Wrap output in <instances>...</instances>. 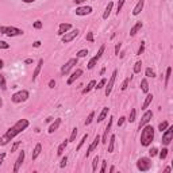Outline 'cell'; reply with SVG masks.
<instances>
[{
    "label": "cell",
    "instance_id": "obj_5",
    "mask_svg": "<svg viewBox=\"0 0 173 173\" xmlns=\"http://www.w3.org/2000/svg\"><path fill=\"white\" fill-rule=\"evenodd\" d=\"M153 167V162H152V158L150 157H141L138 158L137 161V169L139 172H148L150 171Z\"/></svg>",
    "mask_w": 173,
    "mask_h": 173
},
{
    "label": "cell",
    "instance_id": "obj_57",
    "mask_svg": "<svg viewBox=\"0 0 173 173\" xmlns=\"http://www.w3.org/2000/svg\"><path fill=\"white\" fill-rule=\"evenodd\" d=\"M73 2H75L76 4H83V3L85 2V0H73Z\"/></svg>",
    "mask_w": 173,
    "mask_h": 173
},
{
    "label": "cell",
    "instance_id": "obj_59",
    "mask_svg": "<svg viewBox=\"0 0 173 173\" xmlns=\"http://www.w3.org/2000/svg\"><path fill=\"white\" fill-rule=\"evenodd\" d=\"M24 64H27V65L28 64H32V58H27V60L24 61Z\"/></svg>",
    "mask_w": 173,
    "mask_h": 173
},
{
    "label": "cell",
    "instance_id": "obj_56",
    "mask_svg": "<svg viewBox=\"0 0 173 173\" xmlns=\"http://www.w3.org/2000/svg\"><path fill=\"white\" fill-rule=\"evenodd\" d=\"M41 43H42L41 41H35L34 42V47H39V46H41Z\"/></svg>",
    "mask_w": 173,
    "mask_h": 173
},
{
    "label": "cell",
    "instance_id": "obj_23",
    "mask_svg": "<svg viewBox=\"0 0 173 173\" xmlns=\"http://www.w3.org/2000/svg\"><path fill=\"white\" fill-rule=\"evenodd\" d=\"M68 145H69V139H65V141H62V142L60 143V146H58V149H57V156H58V157H61L62 154H64L65 149L68 148Z\"/></svg>",
    "mask_w": 173,
    "mask_h": 173
},
{
    "label": "cell",
    "instance_id": "obj_41",
    "mask_svg": "<svg viewBox=\"0 0 173 173\" xmlns=\"http://www.w3.org/2000/svg\"><path fill=\"white\" fill-rule=\"evenodd\" d=\"M145 75H146V77H152V79H154V77H157L156 72H154V69H152V68H146Z\"/></svg>",
    "mask_w": 173,
    "mask_h": 173
},
{
    "label": "cell",
    "instance_id": "obj_29",
    "mask_svg": "<svg viewBox=\"0 0 173 173\" xmlns=\"http://www.w3.org/2000/svg\"><path fill=\"white\" fill-rule=\"evenodd\" d=\"M115 141H116V137L112 134L111 137H110V141H107V143H108V153L114 152V149H115Z\"/></svg>",
    "mask_w": 173,
    "mask_h": 173
},
{
    "label": "cell",
    "instance_id": "obj_60",
    "mask_svg": "<svg viewBox=\"0 0 173 173\" xmlns=\"http://www.w3.org/2000/svg\"><path fill=\"white\" fill-rule=\"evenodd\" d=\"M23 3H27V4H30V3H34L35 0H22Z\"/></svg>",
    "mask_w": 173,
    "mask_h": 173
},
{
    "label": "cell",
    "instance_id": "obj_21",
    "mask_svg": "<svg viewBox=\"0 0 173 173\" xmlns=\"http://www.w3.org/2000/svg\"><path fill=\"white\" fill-rule=\"evenodd\" d=\"M153 95L152 93H146V97H145V100H143V103H142V108L141 110H143V111H145V110H148L149 108V106L152 104V102H153Z\"/></svg>",
    "mask_w": 173,
    "mask_h": 173
},
{
    "label": "cell",
    "instance_id": "obj_14",
    "mask_svg": "<svg viewBox=\"0 0 173 173\" xmlns=\"http://www.w3.org/2000/svg\"><path fill=\"white\" fill-rule=\"evenodd\" d=\"M24 157H26V153L23 152V150H22V152L19 153V156H18V158H16V161H15V165H14V169H12L14 173H18V172H19L22 164L24 162Z\"/></svg>",
    "mask_w": 173,
    "mask_h": 173
},
{
    "label": "cell",
    "instance_id": "obj_16",
    "mask_svg": "<svg viewBox=\"0 0 173 173\" xmlns=\"http://www.w3.org/2000/svg\"><path fill=\"white\" fill-rule=\"evenodd\" d=\"M99 143H100V135L97 134L96 137H95V139H93V141H92V143H91L89 146H88V149H87V154H85L87 157L89 156V154H91L92 152H95V150H96V148L99 146Z\"/></svg>",
    "mask_w": 173,
    "mask_h": 173
},
{
    "label": "cell",
    "instance_id": "obj_36",
    "mask_svg": "<svg viewBox=\"0 0 173 173\" xmlns=\"http://www.w3.org/2000/svg\"><path fill=\"white\" fill-rule=\"evenodd\" d=\"M93 119H95V111H91V112H89V115L87 116L85 122H84V123H85V126H89V124H91L92 122H93Z\"/></svg>",
    "mask_w": 173,
    "mask_h": 173
},
{
    "label": "cell",
    "instance_id": "obj_55",
    "mask_svg": "<svg viewBox=\"0 0 173 173\" xmlns=\"http://www.w3.org/2000/svg\"><path fill=\"white\" fill-rule=\"evenodd\" d=\"M7 154L6 153H0V165L3 164V161H4V158H6Z\"/></svg>",
    "mask_w": 173,
    "mask_h": 173
},
{
    "label": "cell",
    "instance_id": "obj_20",
    "mask_svg": "<svg viewBox=\"0 0 173 173\" xmlns=\"http://www.w3.org/2000/svg\"><path fill=\"white\" fill-rule=\"evenodd\" d=\"M143 6H145V0H138V3L135 4L134 10H132V15H134V16L139 15V14H141V11L143 10Z\"/></svg>",
    "mask_w": 173,
    "mask_h": 173
},
{
    "label": "cell",
    "instance_id": "obj_1",
    "mask_svg": "<svg viewBox=\"0 0 173 173\" xmlns=\"http://www.w3.org/2000/svg\"><path fill=\"white\" fill-rule=\"evenodd\" d=\"M28 126H30V122H28L27 119H19L14 126H11L8 130L6 131V134L3 135L2 138H0V145L6 146L7 143H10L16 135H19L20 132H23Z\"/></svg>",
    "mask_w": 173,
    "mask_h": 173
},
{
    "label": "cell",
    "instance_id": "obj_50",
    "mask_svg": "<svg viewBox=\"0 0 173 173\" xmlns=\"http://www.w3.org/2000/svg\"><path fill=\"white\" fill-rule=\"evenodd\" d=\"M143 51H145V42H141V46H139V49L137 51V56H141Z\"/></svg>",
    "mask_w": 173,
    "mask_h": 173
},
{
    "label": "cell",
    "instance_id": "obj_35",
    "mask_svg": "<svg viewBox=\"0 0 173 173\" xmlns=\"http://www.w3.org/2000/svg\"><path fill=\"white\" fill-rule=\"evenodd\" d=\"M87 139H88V132H87V134H84V135H83L81 141L79 142V145H77V148H76V150H77V152H79V150H81V148L84 146V143L87 142Z\"/></svg>",
    "mask_w": 173,
    "mask_h": 173
},
{
    "label": "cell",
    "instance_id": "obj_18",
    "mask_svg": "<svg viewBox=\"0 0 173 173\" xmlns=\"http://www.w3.org/2000/svg\"><path fill=\"white\" fill-rule=\"evenodd\" d=\"M69 30H72V24L71 23H61L60 27H58V32H57V34L60 37H62L65 32H68Z\"/></svg>",
    "mask_w": 173,
    "mask_h": 173
},
{
    "label": "cell",
    "instance_id": "obj_10",
    "mask_svg": "<svg viewBox=\"0 0 173 173\" xmlns=\"http://www.w3.org/2000/svg\"><path fill=\"white\" fill-rule=\"evenodd\" d=\"M116 76H118V69H115V71L112 72L111 79H110L106 83V87H104V93H106V96H107V97L110 96V95H111V92H112V88H114V84H115Z\"/></svg>",
    "mask_w": 173,
    "mask_h": 173
},
{
    "label": "cell",
    "instance_id": "obj_33",
    "mask_svg": "<svg viewBox=\"0 0 173 173\" xmlns=\"http://www.w3.org/2000/svg\"><path fill=\"white\" fill-rule=\"evenodd\" d=\"M99 162H100V157H99V156H95V157H93V161H92V171H93V172L97 171V165H99Z\"/></svg>",
    "mask_w": 173,
    "mask_h": 173
},
{
    "label": "cell",
    "instance_id": "obj_19",
    "mask_svg": "<svg viewBox=\"0 0 173 173\" xmlns=\"http://www.w3.org/2000/svg\"><path fill=\"white\" fill-rule=\"evenodd\" d=\"M42 66H43V58H39L38 64H37L35 69H34V73H32V81H35V80H37V77L39 76V73H41Z\"/></svg>",
    "mask_w": 173,
    "mask_h": 173
},
{
    "label": "cell",
    "instance_id": "obj_9",
    "mask_svg": "<svg viewBox=\"0 0 173 173\" xmlns=\"http://www.w3.org/2000/svg\"><path fill=\"white\" fill-rule=\"evenodd\" d=\"M80 34V31L77 30V28H72V30H69L68 32H65L64 35L61 37V42L62 43H69V42H72L75 38H77Z\"/></svg>",
    "mask_w": 173,
    "mask_h": 173
},
{
    "label": "cell",
    "instance_id": "obj_6",
    "mask_svg": "<svg viewBox=\"0 0 173 173\" xmlns=\"http://www.w3.org/2000/svg\"><path fill=\"white\" fill-rule=\"evenodd\" d=\"M104 51H106V45L103 43V45H102L100 47H99V50H97L96 56H93L89 61H88V64H87V69H89V71H91V69H93L95 66L97 65V62H99V60L102 58V56L104 54Z\"/></svg>",
    "mask_w": 173,
    "mask_h": 173
},
{
    "label": "cell",
    "instance_id": "obj_53",
    "mask_svg": "<svg viewBox=\"0 0 173 173\" xmlns=\"http://www.w3.org/2000/svg\"><path fill=\"white\" fill-rule=\"evenodd\" d=\"M126 122V118L124 116H120L119 118V120H118V127H120V126H123V123Z\"/></svg>",
    "mask_w": 173,
    "mask_h": 173
},
{
    "label": "cell",
    "instance_id": "obj_26",
    "mask_svg": "<svg viewBox=\"0 0 173 173\" xmlns=\"http://www.w3.org/2000/svg\"><path fill=\"white\" fill-rule=\"evenodd\" d=\"M41 152H42V145H41V143H37V145H35V148H34V150H32L31 160H32V161L37 160V158H38V156L41 154Z\"/></svg>",
    "mask_w": 173,
    "mask_h": 173
},
{
    "label": "cell",
    "instance_id": "obj_44",
    "mask_svg": "<svg viewBox=\"0 0 173 173\" xmlns=\"http://www.w3.org/2000/svg\"><path fill=\"white\" fill-rule=\"evenodd\" d=\"M85 39L88 42H95V38H93V32L92 31H88L87 35H85Z\"/></svg>",
    "mask_w": 173,
    "mask_h": 173
},
{
    "label": "cell",
    "instance_id": "obj_40",
    "mask_svg": "<svg viewBox=\"0 0 173 173\" xmlns=\"http://www.w3.org/2000/svg\"><path fill=\"white\" fill-rule=\"evenodd\" d=\"M88 56V49H81V50H79L76 53V57L77 58H84V57H87Z\"/></svg>",
    "mask_w": 173,
    "mask_h": 173
},
{
    "label": "cell",
    "instance_id": "obj_45",
    "mask_svg": "<svg viewBox=\"0 0 173 173\" xmlns=\"http://www.w3.org/2000/svg\"><path fill=\"white\" fill-rule=\"evenodd\" d=\"M32 26H34V28H35V30H41V28L43 27V23H42L41 20H35V22H34V24H32Z\"/></svg>",
    "mask_w": 173,
    "mask_h": 173
},
{
    "label": "cell",
    "instance_id": "obj_63",
    "mask_svg": "<svg viewBox=\"0 0 173 173\" xmlns=\"http://www.w3.org/2000/svg\"><path fill=\"white\" fill-rule=\"evenodd\" d=\"M2 107H3V99L0 97V108H2Z\"/></svg>",
    "mask_w": 173,
    "mask_h": 173
},
{
    "label": "cell",
    "instance_id": "obj_47",
    "mask_svg": "<svg viewBox=\"0 0 173 173\" xmlns=\"http://www.w3.org/2000/svg\"><path fill=\"white\" fill-rule=\"evenodd\" d=\"M0 49H3V50L10 49V43H7L6 41H2V39H0Z\"/></svg>",
    "mask_w": 173,
    "mask_h": 173
},
{
    "label": "cell",
    "instance_id": "obj_52",
    "mask_svg": "<svg viewBox=\"0 0 173 173\" xmlns=\"http://www.w3.org/2000/svg\"><path fill=\"white\" fill-rule=\"evenodd\" d=\"M107 162H108V161H103V162H102V168H100V173H104L106 172V169H107Z\"/></svg>",
    "mask_w": 173,
    "mask_h": 173
},
{
    "label": "cell",
    "instance_id": "obj_43",
    "mask_svg": "<svg viewBox=\"0 0 173 173\" xmlns=\"http://www.w3.org/2000/svg\"><path fill=\"white\" fill-rule=\"evenodd\" d=\"M130 80H131V77H127V79L122 83V87H120V89H122V91H126L127 87H128V83H130Z\"/></svg>",
    "mask_w": 173,
    "mask_h": 173
},
{
    "label": "cell",
    "instance_id": "obj_15",
    "mask_svg": "<svg viewBox=\"0 0 173 173\" xmlns=\"http://www.w3.org/2000/svg\"><path fill=\"white\" fill-rule=\"evenodd\" d=\"M81 76H83V69L77 68L76 71H75V72H73L72 75H71V77H69V79H68V81H66V84H68V85H72V84L75 83L76 80H79Z\"/></svg>",
    "mask_w": 173,
    "mask_h": 173
},
{
    "label": "cell",
    "instance_id": "obj_28",
    "mask_svg": "<svg viewBox=\"0 0 173 173\" xmlns=\"http://www.w3.org/2000/svg\"><path fill=\"white\" fill-rule=\"evenodd\" d=\"M171 76H172V66H168L167 72H165V80H164V87L165 88L169 85V80H171Z\"/></svg>",
    "mask_w": 173,
    "mask_h": 173
},
{
    "label": "cell",
    "instance_id": "obj_61",
    "mask_svg": "<svg viewBox=\"0 0 173 173\" xmlns=\"http://www.w3.org/2000/svg\"><path fill=\"white\" fill-rule=\"evenodd\" d=\"M108 172H110V173H112V172H115V167H111V168H110V169H108Z\"/></svg>",
    "mask_w": 173,
    "mask_h": 173
},
{
    "label": "cell",
    "instance_id": "obj_31",
    "mask_svg": "<svg viewBox=\"0 0 173 173\" xmlns=\"http://www.w3.org/2000/svg\"><path fill=\"white\" fill-rule=\"evenodd\" d=\"M168 153H169V150H168V146H164V148L161 149L160 152H158V154H157V156L160 157V160H165V158L168 157Z\"/></svg>",
    "mask_w": 173,
    "mask_h": 173
},
{
    "label": "cell",
    "instance_id": "obj_30",
    "mask_svg": "<svg viewBox=\"0 0 173 173\" xmlns=\"http://www.w3.org/2000/svg\"><path fill=\"white\" fill-rule=\"evenodd\" d=\"M141 91L143 93H149V83H148V79H142L141 80Z\"/></svg>",
    "mask_w": 173,
    "mask_h": 173
},
{
    "label": "cell",
    "instance_id": "obj_62",
    "mask_svg": "<svg viewBox=\"0 0 173 173\" xmlns=\"http://www.w3.org/2000/svg\"><path fill=\"white\" fill-rule=\"evenodd\" d=\"M171 171H172V168H171V167H167V168L164 169V172H171Z\"/></svg>",
    "mask_w": 173,
    "mask_h": 173
},
{
    "label": "cell",
    "instance_id": "obj_22",
    "mask_svg": "<svg viewBox=\"0 0 173 173\" xmlns=\"http://www.w3.org/2000/svg\"><path fill=\"white\" fill-rule=\"evenodd\" d=\"M108 112H110V107H103V110L100 111V114H99V116H97V123H102L103 120L106 119V118L108 116Z\"/></svg>",
    "mask_w": 173,
    "mask_h": 173
},
{
    "label": "cell",
    "instance_id": "obj_7",
    "mask_svg": "<svg viewBox=\"0 0 173 173\" xmlns=\"http://www.w3.org/2000/svg\"><path fill=\"white\" fill-rule=\"evenodd\" d=\"M77 62H79V58H71V60H68L65 62V65H62L61 68V76H68L69 72L72 71L73 68H75V65H77Z\"/></svg>",
    "mask_w": 173,
    "mask_h": 173
},
{
    "label": "cell",
    "instance_id": "obj_39",
    "mask_svg": "<svg viewBox=\"0 0 173 173\" xmlns=\"http://www.w3.org/2000/svg\"><path fill=\"white\" fill-rule=\"evenodd\" d=\"M106 83H107V79H102L99 83H96V85H95V89H103V88L106 87Z\"/></svg>",
    "mask_w": 173,
    "mask_h": 173
},
{
    "label": "cell",
    "instance_id": "obj_4",
    "mask_svg": "<svg viewBox=\"0 0 173 173\" xmlns=\"http://www.w3.org/2000/svg\"><path fill=\"white\" fill-rule=\"evenodd\" d=\"M28 97H30V92L27 89H20L11 96V100L15 104H20V103H24L26 100H28Z\"/></svg>",
    "mask_w": 173,
    "mask_h": 173
},
{
    "label": "cell",
    "instance_id": "obj_42",
    "mask_svg": "<svg viewBox=\"0 0 173 173\" xmlns=\"http://www.w3.org/2000/svg\"><path fill=\"white\" fill-rule=\"evenodd\" d=\"M168 126H169V122H168V120H164V122H161L160 124H158V130H160L161 132H162V131H164Z\"/></svg>",
    "mask_w": 173,
    "mask_h": 173
},
{
    "label": "cell",
    "instance_id": "obj_12",
    "mask_svg": "<svg viewBox=\"0 0 173 173\" xmlns=\"http://www.w3.org/2000/svg\"><path fill=\"white\" fill-rule=\"evenodd\" d=\"M152 118H153V112L150 111V110H145V114L142 115L141 120H139V124H138V128H139V130H141V128L145 126V124H148L150 120H152Z\"/></svg>",
    "mask_w": 173,
    "mask_h": 173
},
{
    "label": "cell",
    "instance_id": "obj_49",
    "mask_svg": "<svg viewBox=\"0 0 173 173\" xmlns=\"http://www.w3.org/2000/svg\"><path fill=\"white\" fill-rule=\"evenodd\" d=\"M66 162H68V156H65V157H62V158H61L60 168H65V167H66Z\"/></svg>",
    "mask_w": 173,
    "mask_h": 173
},
{
    "label": "cell",
    "instance_id": "obj_37",
    "mask_svg": "<svg viewBox=\"0 0 173 173\" xmlns=\"http://www.w3.org/2000/svg\"><path fill=\"white\" fill-rule=\"evenodd\" d=\"M0 89H2V91H6L7 89L6 77H4V75H2V73H0Z\"/></svg>",
    "mask_w": 173,
    "mask_h": 173
},
{
    "label": "cell",
    "instance_id": "obj_38",
    "mask_svg": "<svg viewBox=\"0 0 173 173\" xmlns=\"http://www.w3.org/2000/svg\"><path fill=\"white\" fill-rule=\"evenodd\" d=\"M141 69H142V61H137L134 64V69L132 71H134L135 75H138V73H141Z\"/></svg>",
    "mask_w": 173,
    "mask_h": 173
},
{
    "label": "cell",
    "instance_id": "obj_51",
    "mask_svg": "<svg viewBox=\"0 0 173 173\" xmlns=\"http://www.w3.org/2000/svg\"><path fill=\"white\" fill-rule=\"evenodd\" d=\"M120 49H122V43H120V42H118L116 45H115V54H116V56H119V51H120Z\"/></svg>",
    "mask_w": 173,
    "mask_h": 173
},
{
    "label": "cell",
    "instance_id": "obj_24",
    "mask_svg": "<svg viewBox=\"0 0 173 173\" xmlns=\"http://www.w3.org/2000/svg\"><path fill=\"white\" fill-rule=\"evenodd\" d=\"M142 26H143V23H142L141 20L137 22V23H135V24L130 28V37H135V35H137V32L142 28Z\"/></svg>",
    "mask_w": 173,
    "mask_h": 173
},
{
    "label": "cell",
    "instance_id": "obj_58",
    "mask_svg": "<svg viewBox=\"0 0 173 173\" xmlns=\"http://www.w3.org/2000/svg\"><path fill=\"white\" fill-rule=\"evenodd\" d=\"M3 68H4V61H3L2 58H0V71H2Z\"/></svg>",
    "mask_w": 173,
    "mask_h": 173
},
{
    "label": "cell",
    "instance_id": "obj_54",
    "mask_svg": "<svg viewBox=\"0 0 173 173\" xmlns=\"http://www.w3.org/2000/svg\"><path fill=\"white\" fill-rule=\"evenodd\" d=\"M54 87H56V80L51 79L50 81H49V88H54Z\"/></svg>",
    "mask_w": 173,
    "mask_h": 173
},
{
    "label": "cell",
    "instance_id": "obj_25",
    "mask_svg": "<svg viewBox=\"0 0 173 173\" xmlns=\"http://www.w3.org/2000/svg\"><path fill=\"white\" fill-rule=\"evenodd\" d=\"M112 8H114V2H108V4H107V7H106V10H104V12H103V19H104V20H107L108 16L111 15Z\"/></svg>",
    "mask_w": 173,
    "mask_h": 173
},
{
    "label": "cell",
    "instance_id": "obj_2",
    "mask_svg": "<svg viewBox=\"0 0 173 173\" xmlns=\"http://www.w3.org/2000/svg\"><path fill=\"white\" fill-rule=\"evenodd\" d=\"M141 130H142L141 131V139H139V141H141V145L143 148H149L154 139V132H156V130H154V127L149 123L145 124Z\"/></svg>",
    "mask_w": 173,
    "mask_h": 173
},
{
    "label": "cell",
    "instance_id": "obj_46",
    "mask_svg": "<svg viewBox=\"0 0 173 173\" xmlns=\"http://www.w3.org/2000/svg\"><path fill=\"white\" fill-rule=\"evenodd\" d=\"M22 145V141H18V142H15L12 145V148H11V153H15L16 150H18V148H19V146Z\"/></svg>",
    "mask_w": 173,
    "mask_h": 173
},
{
    "label": "cell",
    "instance_id": "obj_17",
    "mask_svg": "<svg viewBox=\"0 0 173 173\" xmlns=\"http://www.w3.org/2000/svg\"><path fill=\"white\" fill-rule=\"evenodd\" d=\"M61 123H62L61 118H56V119L53 120V123H51L50 126H49V130H47V132H49V134H53L54 131L58 130V127L61 126Z\"/></svg>",
    "mask_w": 173,
    "mask_h": 173
},
{
    "label": "cell",
    "instance_id": "obj_8",
    "mask_svg": "<svg viewBox=\"0 0 173 173\" xmlns=\"http://www.w3.org/2000/svg\"><path fill=\"white\" fill-rule=\"evenodd\" d=\"M173 139V126H169L165 128V130L162 131V138H161V143H162L164 146H168L169 143L172 142Z\"/></svg>",
    "mask_w": 173,
    "mask_h": 173
},
{
    "label": "cell",
    "instance_id": "obj_3",
    "mask_svg": "<svg viewBox=\"0 0 173 173\" xmlns=\"http://www.w3.org/2000/svg\"><path fill=\"white\" fill-rule=\"evenodd\" d=\"M0 32L7 37H19L23 35L24 31L22 28L15 27V26H0Z\"/></svg>",
    "mask_w": 173,
    "mask_h": 173
},
{
    "label": "cell",
    "instance_id": "obj_32",
    "mask_svg": "<svg viewBox=\"0 0 173 173\" xmlns=\"http://www.w3.org/2000/svg\"><path fill=\"white\" fill-rule=\"evenodd\" d=\"M135 118H137V110L135 108H131V111H130V115H128V119H126L127 122H135Z\"/></svg>",
    "mask_w": 173,
    "mask_h": 173
},
{
    "label": "cell",
    "instance_id": "obj_27",
    "mask_svg": "<svg viewBox=\"0 0 173 173\" xmlns=\"http://www.w3.org/2000/svg\"><path fill=\"white\" fill-rule=\"evenodd\" d=\"M95 85H96V81H95V80H91V81L88 83V85L81 91V93H83V95L89 93V92H91L92 89H95Z\"/></svg>",
    "mask_w": 173,
    "mask_h": 173
},
{
    "label": "cell",
    "instance_id": "obj_11",
    "mask_svg": "<svg viewBox=\"0 0 173 173\" xmlns=\"http://www.w3.org/2000/svg\"><path fill=\"white\" fill-rule=\"evenodd\" d=\"M112 123H114V116H110V119H108V124L106 126L104 132H103V135L100 137V143H103V145H106V143H107V141H108V134L111 132Z\"/></svg>",
    "mask_w": 173,
    "mask_h": 173
},
{
    "label": "cell",
    "instance_id": "obj_34",
    "mask_svg": "<svg viewBox=\"0 0 173 173\" xmlns=\"http://www.w3.org/2000/svg\"><path fill=\"white\" fill-rule=\"evenodd\" d=\"M77 134H79V128L75 127L72 130V134H71V137H69V143H72V142H75L76 141V138H77Z\"/></svg>",
    "mask_w": 173,
    "mask_h": 173
},
{
    "label": "cell",
    "instance_id": "obj_48",
    "mask_svg": "<svg viewBox=\"0 0 173 173\" xmlns=\"http://www.w3.org/2000/svg\"><path fill=\"white\" fill-rule=\"evenodd\" d=\"M157 154H158V149H157V148H152V149L149 150V156L152 157V158H153V157H156Z\"/></svg>",
    "mask_w": 173,
    "mask_h": 173
},
{
    "label": "cell",
    "instance_id": "obj_13",
    "mask_svg": "<svg viewBox=\"0 0 173 173\" xmlns=\"http://www.w3.org/2000/svg\"><path fill=\"white\" fill-rule=\"evenodd\" d=\"M92 11H93V8H92L91 6H80L76 8V15L79 16H87V15H91Z\"/></svg>",
    "mask_w": 173,
    "mask_h": 173
}]
</instances>
